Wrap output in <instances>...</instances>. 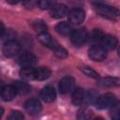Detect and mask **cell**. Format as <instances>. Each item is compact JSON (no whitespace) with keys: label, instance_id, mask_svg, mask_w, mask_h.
<instances>
[{"label":"cell","instance_id":"obj_19","mask_svg":"<svg viewBox=\"0 0 120 120\" xmlns=\"http://www.w3.org/2000/svg\"><path fill=\"white\" fill-rule=\"evenodd\" d=\"M20 75L22 79L25 81L35 80V68H22L20 70Z\"/></svg>","mask_w":120,"mask_h":120},{"label":"cell","instance_id":"obj_6","mask_svg":"<svg viewBox=\"0 0 120 120\" xmlns=\"http://www.w3.org/2000/svg\"><path fill=\"white\" fill-rule=\"evenodd\" d=\"M75 87V79L70 76H66L59 82V91L62 94H68L71 92Z\"/></svg>","mask_w":120,"mask_h":120},{"label":"cell","instance_id":"obj_18","mask_svg":"<svg viewBox=\"0 0 120 120\" xmlns=\"http://www.w3.org/2000/svg\"><path fill=\"white\" fill-rule=\"evenodd\" d=\"M13 85H14L17 93L20 94V95H26L31 91L30 85L28 83H26V82H23L17 81V82H15L13 83Z\"/></svg>","mask_w":120,"mask_h":120},{"label":"cell","instance_id":"obj_9","mask_svg":"<svg viewBox=\"0 0 120 120\" xmlns=\"http://www.w3.org/2000/svg\"><path fill=\"white\" fill-rule=\"evenodd\" d=\"M38 40L44 45V46H46V47H48L49 49H51V50H52V51H54V50H56L60 45L56 42V40L55 39H53L48 33H43V34H39L38 35Z\"/></svg>","mask_w":120,"mask_h":120},{"label":"cell","instance_id":"obj_4","mask_svg":"<svg viewBox=\"0 0 120 120\" xmlns=\"http://www.w3.org/2000/svg\"><path fill=\"white\" fill-rule=\"evenodd\" d=\"M88 55L93 61L100 62L107 57V51L100 45H93L88 51Z\"/></svg>","mask_w":120,"mask_h":120},{"label":"cell","instance_id":"obj_11","mask_svg":"<svg viewBox=\"0 0 120 120\" xmlns=\"http://www.w3.org/2000/svg\"><path fill=\"white\" fill-rule=\"evenodd\" d=\"M118 40L115 37L111 35H105L100 40V46L105 50H113L117 46Z\"/></svg>","mask_w":120,"mask_h":120},{"label":"cell","instance_id":"obj_14","mask_svg":"<svg viewBox=\"0 0 120 120\" xmlns=\"http://www.w3.org/2000/svg\"><path fill=\"white\" fill-rule=\"evenodd\" d=\"M68 13V8L64 4H55L51 8V16L54 19L64 17Z\"/></svg>","mask_w":120,"mask_h":120},{"label":"cell","instance_id":"obj_30","mask_svg":"<svg viewBox=\"0 0 120 120\" xmlns=\"http://www.w3.org/2000/svg\"><path fill=\"white\" fill-rule=\"evenodd\" d=\"M15 37H16V34L11 29H8L2 38L3 39L6 38V41H9V40H15Z\"/></svg>","mask_w":120,"mask_h":120},{"label":"cell","instance_id":"obj_7","mask_svg":"<svg viewBox=\"0 0 120 120\" xmlns=\"http://www.w3.org/2000/svg\"><path fill=\"white\" fill-rule=\"evenodd\" d=\"M18 62L22 68H32L37 63V58L33 53L24 52L19 56Z\"/></svg>","mask_w":120,"mask_h":120},{"label":"cell","instance_id":"obj_27","mask_svg":"<svg viewBox=\"0 0 120 120\" xmlns=\"http://www.w3.org/2000/svg\"><path fill=\"white\" fill-rule=\"evenodd\" d=\"M55 5L54 2L52 1H47V0H42V1H38V6L39 8L41 9H48V8H52L53 6Z\"/></svg>","mask_w":120,"mask_h":120},{"label":"cell","instance_id":"obj_34","mask_svg":"<svg viewBox=\"0 0 120 120\" xmlns=\"http://www.w3.org/2000/svg\"><path fill=\"white\" fill-rule=\"evenodd\" d=\"M118 54H119V56H120V48H119V50H118Z\"/></svg>","mask_w":120,"mask_h":120},{"label":"cell","instance_id":"obj_28","mask_svg":"<svg viewBox=\"0 0 120 120\" xmlns=\"http://www.w3.org/2000/svg\"><path fill=\"white\" fill-rule=\"evenodd\" d=\"M23 115L19 111H13L8 117V120H23Z\"/></svg>","mask_w":120,"mask_h":120},{"label":"cell","instance_id":"obj_26","mask_svg":"<svg viewBox=\"0 0 120 120\" xmlns=\"http://www.w3.org/2000/svg\"><path fill=\"white\" fill-rule=\"evenodd\" d=\"M103 36H104V35L102 34L101 31L95 29V30H93V32L91 33L89 38H90V40H91L92 42H100V40H101V38H103Z\"/></svg>","mask_w":120,"mask_h":120},{"label":"cell","instance_id":"obj_32","mask_svg":"<svg viewBox=\"0 0 120 120\" xmlns=\"http://www.w3.org/2000/svg\"><path fill=\"white\" fill-rule=\"evenodd\" d=\"M8 3H9V4H17V3H19V1H10V0H8Z\"/></svg>","mask_w":120,"mask_h":120},{"label":"cell","instance_id":"obj_10","mask_svg":"<svg viewBox=\"0 0 120 120\" xmlns=\"http://www.w3.org/2000/svg\"><path fill=\"white\" fill-rule=\"evenodd\" d=\"M24 109L29 114H37L41 111V104L38 99L31 98L24 103Z\"/></svg>","mask_w":120,"mask_h":120},{"label":"cell","instance_id":"obj_22","mask_svg":"<svg viewBox=\"0 0 120 120\" xmlns=\"http://www.w3.org/2000/svg\"><path fill=\"white\" fill-rule=\"evenodd\" d=\"M33 28L36 32H38V34H43V33H47V25L46 23L41 21V20H38L35 21L33 22Z\"/></svg>","mask_w":120,"mask_h":120},{"label":"cell","instance_id":"obj_2","mask_svg":"<svg viewBox=\"0 0 120 120\" xmlns=\"http://www.w3.org/2000/svg\"><path fill=\"white\" fill-rule=\"evenodd\" d=\"M115 103H116L115 96L113 94L108 93V94H104V95L98 97V98L95 104H96V107L98 109L103 110V109H107V108L113 106Z\"/></svg>","mask_w":120,"mask_h":120},{"label":"cell","instance_id":"obj_12","mask_svg":"<svg viewBox=\"0 0 120 120\" xmlns=\"http://www.w3.org/2000/svg\"><path fill=\"white\" fill-rule=\"evenodd\" d=\"M17 94V91L14 87V85H5L2 87L1 90V98L4 101H9L15 98Z\"/></svg>","mask_w":120,"mask_h":120},{"label":"cell","instance_id":"obj_3","mask_svg":"<svg viewBox=\"0 0 120 120\" xmlns=\"http://www.w3.org/2000/svg\"><path fill=\"white\" fill-rule=\"evenodd\" d=\"M88 38V35L85 29L83 28H77L72 30L71 34H70V39L71 42L75 45V46H82L85 43V41Z\"/></svg>","mask_w":120,"mask_h":120},{"label":"cell","instance_id":"obj_8","mask_svg":"<svg viewBox=\"0 0 120 120\" xmlns=\"http://www.w3.org/2000/svg\"><path fill=\"white\" fill-rule=\"evenodd\" d=\"M84 17H85V13L80 8H75L71 9L68 13V19H69L70 22H72L74 24L82 23L84 20Z\"/></svg>","mask_w":120,"mask_h":120},{"label":"cell","instance_id":"obj_1","mask_svg":"<svg viewBox=\"0 0 120 120\" xmlns=\"http://www.w3.org/2000/svg\"><path fill=\"white\" fill-rule=\"evenodd\" d=\"M94 4H95L97 12L102 17L112 19V20H115L120 17V10L118 8L112 7L110 5L104 4V3H100V2L94 3Z\"/></svg>","mask_w":120,"mask_h":120},{"label":"cell","instance_id":"obj_5","mask_svg":"<svg viewBox=\"0 0 120 120\" xmlns=\"http://www.w3.org/2000/svg\"><path fill=\"white\" fill-rule=\"evenodd\" d=\"M21 50V45L16 40L6 41L3 45V53L7 57H12L16 55Z\"/></svg>","mask_w":120,"mask_h":120},{"label":"cell","instance_id":"obj_21","mask_svg":"<svg viewBox=\"0 0 120 120\" xmlns=\"http://www.w3.org/2000/svg\"><path fill=\"white\" fill-rule=\"evenodd\" d=\"M98 93L95 90L90 89V90L86 91L85 94H84V101H83V103L93 104V103H96V101L98 100Z\"/></svg>","mask_w":120,"mask_h":120},{"label":"cell","instance_id":"obj_13","mask_svg":"<svg viewBox=\"0 0 120 120\" xmlns=\"http://www.w3.org/2000/svg\"><path fill=\"white\" fill-rule=\"evenodd\" d=\"M40 98L45 102H52L56 98L55 90L52 86H45L40 91Z\"/></svg>","mask_w":120,"mask_h":120},{"label":"cell","instance_id":"obj_31","mask_svg":"<svg viewBox=\"0 0 120 120\" xmlns=\"http://www.w3.org/2000/svg\"><path fill=\"white\" fill-rule=\"evenodd\" d=\"M23 5L27 8H33L36 5H38V2H35V1H26V2H23Z\"/></svg>","mask_w":120,"mask_h":120},{"label":"cell","instance_id":"obj_24","mask_svg":"<svg viewBox=\"0 0 120 120\" xmlns=\"http://www.w3.org/2000/svg\"><path fill=\"white\" fill-rule=\"evenodd\" d=\"M81 70L88 77H91L93 79H98L99 78V75L97 71H95L93 68H89V67H82L81 68Z\"/></svg>","mask_w":120,"mask_h":120},{"label":"cell","instance_id":"obj_20","mask_svg":"<svg viewBox=\"0 0 120 120\" xmlns=\"http://www.w3.org/2000/svg\"><path fill=\"white\" fill-rule=\"evenodd\" d=\"M99 84L103 86H117L120 85V79L116 77H104L99 80Z\"/></svg>","mask_w":120,"mask_h":120},{"label":"cell","instance_id":"obj_29","mask_svg":"<svg viewBox=\"0 0 120 120\" xmlns=\"http://www.w3.org/2000/svg\"><path fill=\"white\" fill-rule=\"evenodd\" d=\"M53 52L59 58H66L68 56V51L66 49H64L63 47H61V46H59L56 50H54Z\"/></svg>","mask_w":120,"mask_h":120},{"label":"cell","instance_id":"obj_15","mask_svg":"<svg viewBox=\"0 0 120 120\" xmlns=\"http://www.w3.org/2000/svg\"><path fill=\"white\" fill-rule=\"evenodd\" d=\"M51 76V70L46 67H40L35 68V80L44 81Z\"/></svg>","mask_w":120,"mask_h":120},{"label":"cell","instance_id":"obj_23","mask_svg":"<svg viewBox=\"0 0 120 120\" xmlns=\"http://www.w3.org/2000/svg\"><path fill=\"white\" fill-rule=\"evenodd\" d=\"M91 117V111L86 107L80 109L77 112V120H89Z\"/></svg>","mask_w":120,"mask_h":120},{"label":"cell","instance_id":"obj_17","mask_svg":"<svg viewBox=\"0 0 120 120\" xmlns=\"http://www.w3.org/2000/svg\"><path fill=\"white\" fill-rule=\"evenodd\" d=\"M55 31L62 35V36H68V35H70L72 30H71V27L69 25V23H68L67 22H61L59 23H57L55 25Z\"/></svg>","mask_w":120,"mask_h":120},{"label":"cell","instance_id":"obj_33","mask_svg":"<svg viewBox=\"0 0 120 120\" xmlns=\"http://www.w3.org/2000/svg\"><path fill=\"white\" fill-rule=\"evenodd\" d=\"M93 120H104L103 118H101V117H97V118H94Z\"/></svg>","mask_w":120,"mask_h":120},{"label":"cell","instance_id":"obj_16","mask_svg":"<svg viewBox=\"0 0 120 120\" xmlns=\"http://www.w3.org/2000/svg\"><path fill=\"white\" fill-rule=\"evenodd\" d=\"M84 90L82 89V88H77L75 89V91L73 92L72 94V103L76 106H79V105H82L84 101Z\"/></svg>","mask_w":120,"mask_h":120},{"label":"cell","instance_id":"obj_25","mask_svg":"<svg viewBox=\"0 0 120 120\" xmlns=\"http://www.w3.org/2000/svg\"><path fill=\"white\" fill-rule=\"evenodd\" d=\"M111 116L112 120H120V103L116 102L113 106H112Z\"/></svg>","mask_w":120,"mask_h":120}]
</instances>
